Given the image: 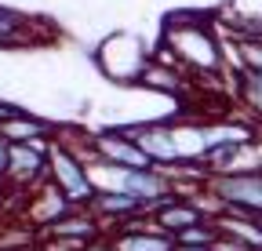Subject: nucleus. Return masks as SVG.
Instances as JSON below:
<instances>
[{
  "mask_svg": "<svg viewBox=\"0 0 262 251\" xmlns=\"http://www.w3.org/2000/svg\"><path fill=\"white\" fill-rule=\"evenodd\" d=\"M233 91H237V102L244 109H251L255 117H262V70H241Z\"/></svg>",
  "mask_w": 262,
  "mask_h": 251,
  "instance_id": "ddd939ff",
  "label": "nucleus"
},
{
  "mask_svg": "<svg viewBox=\"0 0 262 251\" xmlns=\"http://www.w3.org/2000/svg\"><path fill=\"white\" fill-rule=\"evenodd\" d=\"M22 40H29V22L15 8L0 4V44H22Z\"/></svg>",
  "mask_w": 262,
  "mask_h": 251,
  "instance_id": "4468645a",
  "label": "nucleus"
},
{
  "mask_svg": "<svg viewBox=\"0 0 262 251\" xmlns=\"http://www.w3.org/2000/svg\"><path fill=\"white\" fill-rule=\"evenodd\" d=\"M48 182L77 208H88L91 197H95V182H91L88 161L70 142H58V139L48 142Z\"/></svg>",
  "mask_w": 262,
  "mask_h": 251,
  "instance_id": "7ed1b4c3",
  "label": "nucleus"
},
{
  "mask_svg": "<svg viewBox=\"0 0 262 251\" xmlns=\"http://www.w3.org/2000/svg\"><path fill=\"white\" fill-rule=\"evenodd\" d=\"M251 251H262V247H251Z\"/></svg>",
  "mask_w": 262,
  "mask_h": 251,
  "instance_id": "412c9836",
  "label": "nucleus"
},
{
  "mask_svg": "<svg viewBox=\"0 0 262 251\" xmlns=\"http://www.w3.org/2000/svg\"><path fill=\"white\" fill-rule=\"evenodd\" d=\"M80 251H113V244H110V233H98L95 240H88Z\"/></svg>",
  "mask_w": 262,
  "mask_h": 251,
  "instance_id": "a211bd4d",
  "label": "nucleus"
},
{
  "mask_svg": "<svg viewBox=\"0 0 262 251\" xmlns=\"http://www.w3.org/2000/svg\"><path fill=\"white\" fill-rule=\"evenodd\" d=\"M8 156H11V142H4V139H0V178L8 175Z\"/></svg>",
  "mask_w": 262,
  "mask_h": 251,
  "instance_id": "6ab92c4d",
  "label": "nucleus"
},
{
  "mask_svg": "<svg viewBox=\"0 0 262 251\" xmlns=\"http://www.w3.org/2000/svg\"><path fill=\"white\" fill-rule=\"evenodd\" d=\"M153 58H168L175 66L211 73V77L226 66L222 44L204 11H171L164 22V40L153 48Z\"/></svg>",
  "mask_w": 262,
  "mask_h": 251,
  "instance_id": "f257e3e1",
  "label": "nucleus"
},
{
  "mask_svg": "<svg viewBox=\"0 0 262 251\" xmlns=\"http://www.w3.org/2000/svg\"><path fill=\"white\" fill-rule=\"evenodd\" d=\"M95 66L102 70L106 80L113 84H139L146 66L153 62V51L139 33H110L102 44L95 48Z\"/></svg>",
  "mask_w": 262,
  "mask_h": 251,
  "instance_id": "f03ea898",
  "label": "nucleus"
},
{
  "mask_svg": "<svg viewBox=\"0 0 262 251\" xmlns=\"http://www.w3.org/2000/svg\"><path fill=\"white\" fill-rule=\"evenodd\" d=\"M8 182L15 186H40L48 182V142H15L8 156Z\"/></svg>",
  "mask_w": 262,
  "mask_h": 251,
  "instance_id": "0eeeda50",
  "label": "nucleus"
},
{
  "mask_svg": "<svg viewBox=\"0 0 262 251\" xmlns=\"http://www.w3.org/2000/svg\"><path fill=\"white\" fill-rule=\"evenodd\" d=\"M88 146H91V161H102L110 168H153V161L139 149V142L131 135H124L120 128L91 135Z\"/></svg>",
  "mask_w": 262,
  "mask_h": 251,
  "instance_id": "423d86ee",
  "label": "nucleus"
},
{
  "mask_svg": "<svg viewBox=\"0 0 262 251\" xmlns=\"http://www.w3.org/2000/svg\"><path fill=\"white\" fill-rule=\"evenodd\" d=\"M110 244H113V251H171L175 237L160 233L157 226H146V230H113Z\"/></svg>",
  "mask_w": 262,
  "mask_h": 251,
  "instance_id": "9b49d317",
  "label": "nucleus"
},
{
  "mask_svg": "<svg viewBox=\"0 0 262 251\" xmlns=\"http://www.w3.org/2000/svg\"><path fill=\"white\" fill-rule=\"evenodd\" d=\"M58 131V124L29 113V109H11L8 117H0V139L4 142H51V135Z\"/></svg>",
  "mask_w": 262,
  "mask_h": 251,
  "instance_id": "1a4fd4ad",
  "label": "nucleus"
},
{
  "mask_svg": "<svg viewBox=\"0 0 262 251\" xmlns=\"http://www.w3.org/2000/svg\"><path fill=\"white\" fill-rule=\"evenodd\" d=\"M211 251H251V244H244L241 237H233V233L219 230V237L211 240Z\"/></svg>",
  "mask_w": 262,
  "mask_h": 251,
  "instance_id": "f3484780",
  "label": "nucleus"
},
{
  "mask_svg": "<svg viewBox=\"0 0 262 251\" xmlns=\"http://www.w3.org/2000/svg\"><path fill=\"white\" fill-rule=\"evenodd\" d=\"M215 237H219V222H215V218H204V222L182 230V233L175 237V244H211Z\"/></svg>",
  "mask_w": 262,
  "mask_h": 251,
  "instance_id": "dca6fc26",
  "label": "nucleus"
},
{
  "mask_svg": "<svg viewBox=\"0 0 262 251\" xmlns=\"http://www.w3.org/2000/svg\"><path fill=\"white\" fill-rule=\"evenodd\" d=\"M171 251H211V244H175Z\"/></svg>",
  "mask_w": 262,
  "mask_h": 251,
  "instance_id": "aec40b11",
  "label": "nucleus"
},
{
  "mask_svg": "<svg viewBox=\"0 0 262 251\" xmlns=\"http://www.w3.org/2000/svg\"><path fill=\"white\" fill-rule=\"evenodd\" d=\"M149 218H153V226H157L160 233L179 237L182 230L204 222V218H215V215H204V208L196 204V200H189V197H171V200L149 208Z\"/></svg>",
  "mask_w": 262,
  "mask_h": 251,
  "instance_id": "6e6552de",
  "label": "nucleus"
},
{
  "mask_svg": "<svg viewBox=\"0 0 262 251\" xmlns=\"http://www.w3.org/2000/svg\"><path fill=\"white\" fill-rule=\"evenodd\" d=\"M139 84L149 87V91H164V95H182V87H186L179 66L168 62V58H153L149 66H146V73L139 77Z\"/></svg>",
  "mask_w": 262,
  "mask_h": 251,
  "instance_id": "f8f14e48",
  "label": "nucleus"
},
{
  "mask_svg": "<svg viewBox=\"0 0 262 251\" xmlns=\"http://www.w3.org/2000/svg\"><path fill=\"white\" fill-rule=\"evenodd\" d=\"M124 135H131L139 142V149L149 156L157 168H182L189 164L186 153H182V139H179V128L168 120H149V124H117Z\"/></svg>",
  "mask_w": 262,
  "mask_h": 251,
  "instance_id": "39448f33",
  "label": "nucleus"
},
{
  "mask_svg": "<svg viewBox=\"0 0 262 251\" xmlns=\"http://www.w3.org/2000/svg\"><path fill=\"white\" fill-rule=\"evenodd\" d=\"M204 193L215 197L219 211H244L262 218V168L251 171H226V175H208Z\"/></svg>",
  "mask_w": 262,
  "mask_h": 251,
  "instance_id": "20e7f679",
  "label": "nucleus"
},
{
  "mask_svg": "<svg viewBox=\"0 0 262 251\" xmlns=\"http://www.w3.org/2000/svg\"><path fill=\"white\" fill-rule=\"evenodd\" d=\"M88 208L95 211V218L102 222V230H106V233H110L113 226H120L124 218L146 211L135 197L124 193V190H95V197H91V204H88Z\"/></svg>",
  "mask_w": 262,
  "mask_h": 251,
  "instance_id": "9d476101",
  "label": "nucleus"
},
{
  "mask_svg": "<svg viewBox=\"0 0 262 251\" xmlns=\"http://www.w3.org/2000/svg\"><path fill=\"white\" fill-rule=\"evenodd\" d=\"M241 70H262V37H237Z\"/></svg>",
  "mask_w": 262,
  "mask_h": 251,
  "instance_id": "2eb2a0df",
  "label": "nucleus"
}]
</instances>
